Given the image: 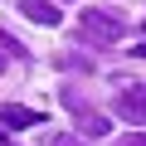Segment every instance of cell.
<instances>
[{
  "mask_svg": "<svg viewBox=\"0 0 146 146\" xmlns=\"http://www.w3.org/2000/svg\"><path fill=\"white\" fill-rule=\"evenodd\" d=\"M78 34H83L88 44H117V39H122V20H117L112 10H83V15H78Z\"/></svg>",
  "mask_w": 146,
  "mask_h": 146,
  "instance_id": "obj_1",
  "label": "cell"
},
{
  "mask_svg": "<svg viewBox=\"0 0 146 146\" xmlns=\"http://www.w3.org/2000/svg\"><path fill=\"white\" fill-rule=\"evenodd\" d=\"M117 107L131 122H146V83H122L117 78Z\"/></svg>",
  "mask_w": 146,
  "mask_h": 146,
  "instance_id": "obj_2",
  "label": "cell"
},
{
  "mask_svg": "<svg viewBox=\"0 0 146 146\" xmlns=\"http://www.w3.org/2000/svg\"><path fill=\"white\" fill-rule=\"evenodd\" d=\"M63 102L78 112V131H83V136H107V117H102V112H88L78 93H63Z\"/></svg>",
  "mask_w": 146,
  "mask_h": 146,
  "instance_id": "obj_3",
  "label": "cell"
},
{
  "mask_svg": "<svg viewBox=\"0 0 146 146\" xmlns=\"http://www.w3.org/2000/svg\"><path fill=\"white\" fill-rule=\"evenodd\" d=\"M20 15L25 20H34V25H44V29H54L63 15L54 10V0H20Z\"/></svg>",
  "mask_w": 146,
  "mask_h": 146,
  "instance_id": "obj_4",
  "label": "cell"
},
{
  "mask_svg": "<svg viewBox=\"0 0 146 146\" xmlns=\"http://www.w3.org/2000/svg\"><path fill=\"white\" fill-rule=\"evenodd\" d=\"M0 122H10V127H44V112H34V107H20V102H10L5 112H0Z\"/></svg>",
  "mask_w": 146,
  "mask_h": 146,
  "instance_id": "obj_5",
  "label": "cell"
},
{
  "mask_svg": "<svg viewBox=\"0 0 146 146\" xmlns=\"http://www.w3.org/2000/svg\"><path fill=\"white\" fill-rule=\"evenodd\" d=\"M112 146H146V131H131V136H117Z\"/></svg>",
  "mask_w": 146,
  "mask_h": 146,
  "instance_id": "obj_6",
  "label": "cell"
},
{
  "mask_svg": "<svg viewBox=\"0 0 146 146\" xmlns=\"http://www.w3.org/2000/svg\"><path fill=\"white\" fill-rule=\"evenodd\" d=\"M54 146H78V136H54Z\"/></svg>",
  "mask_w": 146,
  "mask_h": 146,
  "instance_id": "obj_7",
  "label": "cell"
},
{
  "mask_svg": "<svg viewBox=\"0 0 146 146\" xmlns=\"http://www.w3.org/2000/svg\"><path fill=\"white\" fill-rule=\"evenodd\" d=\"M131 54H136V58H146V39H141V44H136V49H131Z\"/></svg>",
  "mask_w": 146,
  "mask_h": 146,
  "instance_id": "obj_8",
  "label": "cell"
},
{
  "mask_svg": "<svg viewBox=\"0 0 146 146\" xmlns=\"http://www.w3.org/2000/svg\"><path fill=\"white\" fill-rule=\"evenodd\" d=\"M0 68H5V58H0Z\"/></svg>",
  "mask_w": 146,
  "mask_h": 146,
  "instance_id": "obj_9",
  "label": "cell"
}]
</instances>
